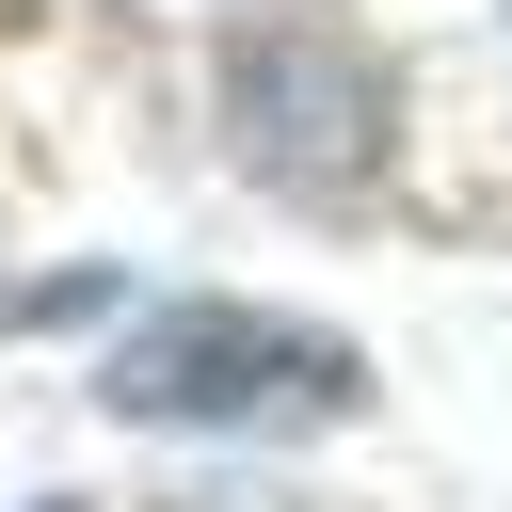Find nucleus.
<instances>
[{
  "label": "nucleus",
  "mask_w": 512,
  "mask_h": 512,
  "mask_svg": "<svg viewBox=\"0 0 512 512\" xmlns=\"http://www.w3.org/2000/svg\"><path fill=\"white\" fill-rule=\"evenodd\" d=\"M224 160L256 176V192H288V208H352L368 176H384V128H400V96H384V48L336 16V0H256L240 32H224Z\"/></svg>",
  "instance_id": "nucleus-1"
},
{
  "label": "nucleus",
  "mask_w": 512,
  "mask_h": 512,
  "mask_svg": "<svg viewBox=\"0 0 512 512\" xmlns=\"http://www.w3.org/2000/svg\"><path fill=\"white\" fill-rule=\"evenodd\" d=\"M96 400L128 432H320L368 400V352L320 320H272V304H160L96 368Z\"/></svg>",
  "instance_id": "nucleus-2"
}]
</instances>
